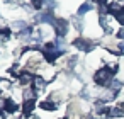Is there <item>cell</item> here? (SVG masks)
Returning a JSON list of instances; mask_svg holds the SVG:
<instances>
[{"instance_id":"ffe728a7","label":"cell","mask_w":124,"mask_h":119,"mask_svg":"<svg viewBox=\"0 0 124 119\" xmlns=\"http://www.w3.org/2000/svg\"><path fill=\"white\" fill-rule=\"evenodd\" d=\"M99 5H107V0H97Z\"/></svg>"},{"instance_id":"6da1fadb","label":"cell","mask_w":124,"mask_h":119,"mask_svg":"<svg viewBox=\"0 0 124 119\" xmlns=\"http://www.w3.org/2000/svg\"><path fill=\"white\" fill-rule=\"evenodd\" d=\"M73 46L77 49H80V51H85V53H90V51L95 49V44L90 39H87V38H77L73 41Z\"/></svg>"},{"instance_id":"44dd1931","label":"cell","mask_w":124,"mask_h":119,"mask_svg":"<svg viewBox=\"0 0 124 119\" xmlns=\"http://www.w3.org/2000/svg\"><path fill=\"white\" fill-rule=\"evenodd\" d=\"M4 112H5V111H2V109H0V117H2V116H4Z\"/></svg>"},{"instance_id":"30bf717a","label":"cell","mask_w":124,"mask_h":119,"mask_svg":"<svg viewBox=\"0 0 124 119\" xmlns=\"http://www.w3.org/2000/svg\"><path fill=\"white\" fill-rule=\"evenodd\" d=\"M39 107H41L43 111H48V112H51V111H56V104H54L53 100H43V102L39 104Z\"/></svg>"},{"instance_id":"ac0fdd59","label":"cell","mask_w":124,"mask_h":119,"mask_svg":"<svg viewBox=\"0 0 124 119\" xmlns=\"http://www.w3.org/2000/svg\"><path fill=\"white\" fill-rule=\"evenodd\" d=\"M116 36H117V39H122L124 41V27H119L117 32H116Z\"/></svg>"},{"instance_id":"2e32d148","label":"cell","mask_w":124,"mask_h":119,"mask_svg":"<svg viewBox=\"0 0 124 119\" xmlns=\"http://www.w3.org/2000/svg\"><path fill=\"white\" fill-rule=\"evenodd\" d=\"M73 26H75V29L80 32V31H83V21H82V17H78V19H75L73 21Z\"/></svg>"},{"instance_id":"8fae6325","label":"cell","mask_w":124,"mask_h":119,"mask_svg":"<svg viewBox=\"0 0 124 119\" xmlns=\"http://www.w3.org/2000/svg\"><path fill=\"white\" fill-rule=\"evenodd\" d=\"M10 34H12L10 27H0V43H5L10 38Z\"/></svg>"},{"instance_id":"5b68a950","label":"cell","mask_w":124,"mask_h":119,"mask_svg":"<svg viewBox=\"0 0 124 119\" xmlns=\"http://www.w3.org/2000/svg\"><path fill=\"white\" fill-rule=\"evenodd\" d=\"M122 116H124V102H119L117 105L110 107L109 117H122Z\"/></svg>"},{"instance_id":"9c48e42d","label":"cell","mask_w":124,"mask_h":119,"mask_svg":"<svg viewBox=\"0 0 124 119\" xmlns=\"http://www.w3.org/2000/svg\"><path fill=\"white\" fill-rule=\"evenodd\" d=\"M34 95H36V92H34V88H32V87H26V88L22 90L24 102H26V100H34Z\"/></svg>"},{"instance_id":"9a60e30c","label":"cell","mask_w":124,"mask_h":119,"mask_svg":"<svg viewBox=\"0 0 124 119\" xmlns=\"http://www.w3.org/2000/svg\"><path fill=\"white\" fill-rule=\"evenodd\" d=\"M10 29H21V31H24V29H26V22H24V21L10 22Z\"/></svg>"},{"instance_id":"4fadbf2b","label":"cell","mask_w":124,"mask_h":119,"mask_svg":"<svg viewBox=\"0 0 124 119\" xmlns=\"http://www.w3.org/2000/svg\"><path fill=\"white\" fill-rule=\"evenodd\" d=\"M32 34H34V32H32V29H31V27H26L24 31H21V32H19V38H21L22 41H29V38H31Z\"/></svg>"},{"instance_id":"7c38bea8","label":"cell","mask_w":124,"mask_h":119,"mask_svg":"<svg viewBox=\"0 0 124 119\" xmlns=\"http://www.w3.org/2000/svg\"><path fill=\"white\" fill-rule=\"evenodd\" d=\"M92 9H93V5H92V4H88V2H87V4H82V5L78 7V16H85V14H87V12H90Z\"/></svg>"},{"instance_id":"e0dca14e","label":"cell","mask_w":124,"mask_h":119,"mask_svg":"<svg viewBox=\"0 0 124 119\" xmlns=\"http://www.w3.org/2000/svg\"><path fill=\"white\" fill-rule=\"evenodd\" d=\"M31 4L34 9H41L43 7V0H31Z\"/></svg>"},{"instance_id":"d6986e66","label":"cell","mask_w":124,"mask_h":119,"mask_svg":"<svg viewBox=\"0 0 124 119\" xmlns=\"http://www.w3.org/2000/svg\"><path fill=\"white\" fill-rule=\"evenodd\" d=\"M46 4H48V9L51 10V9H56V2L54 0H46Z\"/></svg>"},{"instance_id":"3957f363","label":"cell","mask_w":124,"mask_h":119,"mask_svg":"<svg viewBox=\"0 0 124 119\" xmlns=\"http://www.w3.org/2000/svg\"><path fill=\"white\" fill-rule=\"evenodd\" d=\"M36 21L41 22V24H49V26H53V22L56 21V17H54L53 14H49V12H44V14H38V16H36Z\"/></svg>"},{"instance_id":"277c9868","label":"cell","mask_w":124,"mask_h":119,"mask_svg":"<svg viewBox=\"0 0 124 119\" xmlns=\"http://www.w3.org/2000/svg\"><path fill=\"white\" fill-rule=\"evenodd\" d=\"M19 82H21V83L24 85V88H26V87H29V85L32 87V82H34V75H32L31 71H22V75L19 77Z\"/></svg>"},{"instance_id":"5bb4252c","label":"cell","mask_w":124,"mask_h":119,"mask_svg":"<svg viewBox=\"0 0 124 119\" xmlns=\"http://www.w3.org/2000/svg\"><path fill=\"white\" fill-rule=\"evenodd\" d=\"M109 88H110V90H114L116 94H119V90L122 88V82H121V80H117V78H114V80L110 82Z\"/></svg>"},{"instance_id":"52a82bcc","label":"cell","mask_w":124,"mask_h":119,"mask_svg":"<svg viewBox=\"0 0 124 119\" xmlns=\"http://www.w3.org/2000/svg\"><path fill=\"white\" fill-rule=\"evenodd\" d=\"M34 107H36V99H34V100H26V102L22 104V112H24L26 116H31L32 111H34Z\"/></svg>"},{"instance_id":"7a4b0ae2","label":"cell","mask_w":124,"mask_h":119,"mask_svg":"<svg viewBox=\"0 0 124 119\" xmlns=\"http://www.w3.org/2000/svg\"><path fill=\"white\" fill-rule=\"evenodd\" d=\"M53 27H54V31H56V34H58V38H65V34H66V27H68V24H66V21L65 19H56L54 22H53Z\"/></svg>"},{"instance_id":"8992f818","label":"cell","mask_w":124,"mask_h":119,"mask_svg":"<svg viewBox=\"0 0 124 119\" xmlns=\"http://www.w3.org/2000/svg\"><path fill=\"white\" fill-rule=\"evenodd\" d=\"M17 109H19V105H17V102L14 99H5V105H4V111L5 112L14 114V112H17Z\"/></svg>"},{"instance_id":"ba28073f","label":"cell","mask_w":124,"mask_h":119,"mask_svg":"<svg viewBox=\"0 0 124 119\" xmlns=\"http://www.w3.org/2000/svg\"><path fill=\"white\" fill-rule=\"evenodd\" d=\"M44 78L43 77H34V82H32V88H34V92L38 94V92H41L43 88H44Z\"/></svg>"}]
</instances>
